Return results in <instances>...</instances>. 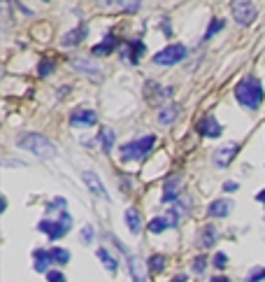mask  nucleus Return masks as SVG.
<instances>
[{"label": "nucleus", "instance_id": "f257e3e1", "mask_svg": "<svg viewBox=\"0 0 265 282\" xmlns=\"http://www.w3.org/2000/svg\"><path fill=\"white\" fill-rule=\"evenodd\" d=\"M235 98H237V103H240L242 107H247V110H258L261 103H263V98H265L263 82L254 75L244 77L242 82L235 86Z\"/></svg>", "mask_w": 265, "mask_h": 282}, {"label": "nucleus", "instance_id": "f03ea898", "mask_svg": "<svg viewBox=\"0 0 265 282\" xmlns=\"http://www.w3.org/2000/svg\"><path fill=\"white\" fill-rule=\"evenodd\" d=\"M16 145L21 147V149L33 152L38 159H52V156H56V147H53L52 140L47 136H42V133H26V136L19 138Z\"/></svg>", "mask_w": 265, "mask_h": 282}, {"label": "nucleus", "instance_id": "7ed1b4c3", "mask_svg": "<svg viewBox=\"0 0 265 282\" xmlns=\"http://www.w3.org/2000/svg\"><path fill=\"white\" fill-rule=\"evenodd\" d=\"M154 142H156V136H144V138H140V140H133V142H126V145H121V159L123 161H140V159H144L147 154L152 152V147H154Z\"/></svg>", "mask_w": 265, "mask_h": 282}, {"label": "nucleus", "instance_id": "20e7f679", "mask_svg": "<svg viewBox=\"0 0 265 282\" xmlns=\"http://www.w3.org/2000/svg\"><path fill=\"white\" fill-rule=\"evenodd\" d=\"M70 226H72V217H70L68 210H65V212H61L56 219H42L38 224V231L47 233L49 240H58V238H63L68 233Z\"/></svg>", "mask_w": 265, "mask_h": 282}, {"label": "nucleus", "instance_id": "39448f33", "mask_svg": "<svg viewBox=\"0 0 265 282\" xmlns=\"http://www.w3.org/2000/svg\"><path fill=\"white\" fill-rule=\"evenodd\" d=\"M186 59V47L184 45H167L165 49L154 54V63L156 66H177Z\"/></svg>", "mask_w": 265, "mask_h": 282}, {"label": "nucleus", "instance_id": "423d86ee", "mask_svg": "<svg viewBox=\"0 0 265 282\" xmlns=\"http://www.w3.org/2000/svg\"><path fill=\"white\" fill-rule=\"evenodd\" d=\"M230 12L240 26H249L256 21V7L251 0H230Z\"/></svg>", "mask_w": 265, "mask_h": 282}, {"label": "nucleus", "instance_id": "0eeeda50", "mask_svg": "<svg viewBox=\"0 0 265 282\" xmlns=\"http://www.w3.org/2000/svg\"><path fill=\"white\" fill-rule=\"evenodd\" d=\"M70 66L75 70H79V72H84V75L89 77H96V79H100L103 77V72H100V68L93 63V59H84V56H77V59H72L70 61Z\"/></svg>", "mask_w": 265, "mask_h": 282}, {"label": "nucleus", "instance_id": "6e6552de", "mask_svg": "<svg viewBox=\"0 0 265 282\" xmlns=\"http://www.w3.org/2000/svg\"><path fill=\"white\" fill-rule=\"evenodd\" d=\"M235 154H237V145H235V142H228V145L219 147V149L214 152V156H212L214 166H219V168L230 166V161H233Z\"/></svg>", "mask_w": 265, "mask_h": 282}, {"label": "nucleus", "instance_id": "1a4fd4ad", "mask_svg": "<svg viewBox=\"0 0 265 282\" xmlns=\"http://www.w3.org/2000/svg\"><path fill=\"white\" fill-rule=\"evenodd\" d=\"M126 259H128V271H130L133 282H147V271H149V266H144L142 261L137 259L135 254H130V252H126Z\"/></svg>", "mask_w": 265, "mask_h": 282}, {"label": "nucleus", "instance_id": "9d476101", "mask_svg": "<svg viewBox=\"0 0 265 282\" xmlns=\"http://www.w3.org/2000/svg\"><path fill=\"white\" fill-rule=\"evenodd\" d=\"M198 131H200L205 138H219L221 131H223V126L216 122V117H214V115H207V117H203V119H200V124H198Z\"/></svg>", "mask_w": 265, "mask_h": 282}, {"label": "nucleus", "instance_id": "9b49d317", "mask_svg": "<svg viewBox=\"0 0 265 282\" xmlns=\"http://www.w3.org/2000/svg\"><path fill=\"white\" fill-rule=\"evenodd\" d=\"M96 122H98V115H96L93 110H77V112H72V117H70V124L77 126V129H89V126H93Z\"/></svg>", "mask_w": 265, "mask_h": 282}, {"label": "nucleus", "instance_id": "f8f14e48", "mask_svg": "<svg viewBox=\"0 0 265 282\" xmlns=\"http://www.w3.org/2000/svg\"><path fill=\"white\" fill-rule=\"evenodd\" d=\"M179 187H182V177H170L163 187V203L165 206H174L177 203V194H179Z\"/></svg>", "mask_w": 265, "mask_h": 282}, {"label": "nucleus", "instance_id": "ddd939ff", "mask_svg": "<svg viewBox=\"0 0 265 282\" xmlns=\"http://www.w3.org/2000/svg\"><path fill=\"white\" fill-rule=\"evenodd\" d=\"M230 210H233V201H228V199H216L207 208V212L212 214V217H228Z\"/></svg>", "mask_w": 265, "mask_h": 282}, {"label": "nucleus", "instance_id": "4468645a", "mask_svg": "<svg viewBox=\"0 0 265 282\" xmlns=\"http://www.w3.org/2000/svg\"><path fill=\"white\" fill-rule=\"evenodd\" d=\"M49 264H52V254L47 250L33 252V268H35L38 273H49Z\"/></svg>", "mask_w": 265, "mask_h": 282}, {"label": "nucleus", "instance_id": "2eb2a0df", "mask_svg": "<svg viewBox=\"0 0 265 282\" xmlns=\"http://www.w3.org/2000/svg\"><path fill=\"white\" fill-rule=\"evenodd\" d=\"M126 226H128V231L133 236H137L142 231V214H140L137 208H128L126 210Z\"/></svg>", "mask_w": 265, "mask_h": 282}, {"label": "nucleus", "instance_id": "dca6fc26", "mask_svg": "<svg viewBox=\"0 0 265 282\" xmlns=\"http://www.w3.org/2000/svg\"><path fill=\"white\" fill-rule=\"evenodd\" d=\"M82 180L86 182V187L96 194V196H103L105 199V187H103V182H100V177L96 175V173H91V170H86V173H82Z\"/></svg>", "mask_w": 265, "mask_h": 282}, {"label": "nucleus", "instance_id": "f3484780", "mask_svg": "<svg viewBox=\"0 0 265 282\" xmlns=\"http://www.w3.org/2000/svg\"><path fill=\"white\" fill-rule=\"evenodd\" d=\"M96 254H98L100 264L107 268V273L114 275L116 271H119V261L114 259V254H109V250H105V247H98V252H96Z\"/></svg>", "mask_w": 265, "mask_h": 282}, {"label": "nucleus", "instance_id": "a211bd4d", "mask_svg": "<svg viewBox=\"0 0 265 282\" xmlns=\"http://www.w3.org/2000/svg\"><path fill=\"white\" fill-rule=\"evenodd\" d=\"M216 240H219V231H216V226L207 224V226L203 229V233H200V245H203L205 250H207V247L216 245Z\"/></svg>", "mask_w": 265, "mask_h": 282}, {"label": "nucleus", "instance_id": "6ab92c4d", "mask_svg": "<svg viewBox=\"0 0 265 282\" xmlns=\"http://www.w3.org/2000/svg\"><path fill=\"white\" fill-rule=\"evenodd\" d=\"M174 119H177V107L174 105H163V110L159 112V124L160 126H172Z\"/></svg>", "mask_w": 265, "mask_h": 282}, {"label": "nucleus", "instance_id": "aec40b11", "mask_svg": "<svg viewBox=\"0 0 265 282\" xmlns=\"http://www.w3.org/2000/svg\"><path fill=\"white\" fill-rule=\"evenodd\" d=\"M86 38V26H77L75 31H70L65 38H63V45L65 47H72V45H79L82 40Z\"/></svg>", "mask_w": 265, "mask_h": 282}, {"label": "nucleus", "instance_id": "412c9836", "mask_svg": "<svg viewBox=\"0 0 265 282\" xmlns=\"http://www.w3.org/2000/svg\"><path fill=\"white\" fill-rule=\"evenodd\" d=\"M114 45H116V38H114L112 33H107V38L103 40V42H100V45H96L91 49L93 54H96V56H105V54H109L114 49Z\"/></svg>", "mask_w": 265, "mask_h": 282}, {"label": "nucleus", "instance_id": "4be33fe9", "mask_svg": "<svg viewBox=\"0 0 265 282\" xmlns=\"http://www.w3.org/2000/svg\"><path fill=\"white\" fill-rule=\"evenodd\" d=\"M107 5L121 7L123 12H137L140 9V0H107Z\"/></svg>", "mask_w": 265, "mask_h": 282}, {"label": "nucleus", "instance_id": "5701e85b", "mask_svg": "<svg viewBox=\"0 0 265 282\" xmlns=\"http://www.w3.org/2000/svg\"><path fill=\"white\" fill-rule=\"evenodd\" d=\"M114 140H116V136H114L112 129H103V131H100V142H103V149H105V154L112 152Z\"/></svg>", "mask_w": 265, "mask_h": 282}, {"label": "nucleus", "instance_id": "b1692460", "mask_svg": "<svg viewBox=\"0 0 265 282\" xmlns=\"http://www.w3.org/2000/svg\"><path fill=\"white\" fill-rule=\"evenodd\" d=\"M165 229H172V224H170L167 217H156V219L149 221V231L152 233H163Z\"/></svg>", "mask_w": 265, "mask_h": 282}, {"label": "nucleus", "instance_id": "393cba45", "mask_svg": "<svg viewBox=\"0 0 265 282\" xmlns=\"http://www.w3.org/2000/svg\"><path fill=\"white\" fill-rule=\"evenodd\" d=\"M49 254H52V264H68L70 261V252L65 247H53V250H49Z\"/></svg>", "mask_w": 265, "mask_h": 282}, {"label": "nucleus", "instance_id": "a878e982", "mask_svg": "<svg viewBox=\"0 0 265 282\" xmlns=\"http://www.w3.org/2000/svg\"><path fill=\"white\" fill-rule=\"evenodd\" d=\"M226 28V21L223 19H212L210 21V26H207V33H205V40H210V38H214L219 31H223Z\"/></svg>", "mask_w": 265, "mask_h": 282}, {"label": "nucleus", "instance_id": "bb28decb", "mask_svg": "<svg viewBox=\"0 0 265 282\" xmlns=\"http://www.w3.org/2000/svg\"><path fill=\"white\" fill-rule=\"evenodd\" d=\"M167 264V257H163V254H156V257H149V271H154V273H159V271H163Z\"/></svg>", "mask_w": 265, "mask_h": 282}, {"label": "nucleus", "instance_id": "cd10ccee", "mask_svg": "<svg viewBox=\"0 0 265 282\" xmlns=\"http://www.w3.org/2000/svg\"><path fill=\"white\" fill-rule=\"evenodd\" d=\"M261 280H265V266L263 268H254V271L247 275V280L244 282H261Z\"/></svg>", "mask_w": 265, "mask_h": 282}, {"label": "nucleus", "instance_id": "c85d7f7f", "mask_svg": "<svg viewBox=\"0 0 265 282\" xmlns=\"http://www.w3.org/2000/svg\"><path fill=\"white\" fill-rule=\"evenodd\" d=\"M93 236H96V231H93V226H91V224H86V226L82 229V240H84L86 245H89V243H93Z\"/></svg>", "mask_w": 265, "mask_h": 282}, {"label": "nucleus", "instance_id": "c756f323", "mask_svg": "<svg viewBox=\"0 0 265 282\" xmlns=\"http://www.w3.org/2000/svg\"><path fill=\"white\" fill-rule=\"evenodd\" d=\"M53 68H56V66H53L52 61H40V66H38V70H40V75H42V77H47Z\"/></svg>", "mask_w": 265, "mask_h": 282}, {"label": "nucleus", "instance_id": "7c9ffc66", "mask_svg": "<svg viewBox=\"0 0 265 282\" xmlns=\"http://www.w3.org/2000/svg\"><path fill=\"white\" fill-rule=\"evenodd\" d=\"M47 282H65V275L61 271H49L47 273Z\"/></svg>", "mask_w": 265, "mask_h": 282}, {"label": "nucleus", "instance_id": "2f4dec72", "mask_svg": "<svg viewBox=\"0 0 265 282\" xmlns=\"http://www.w3.org/2000/svg\"><path fill=\"white\" fill-rule=\"evenodd\" d=\"M228 264V257L223 254V252H219V254H214V266L216 268H223Z\"/></svg>", "mask_w": 265, "mask_h": 282}, {"label": "nucleus", "instance_id": "473e14b6", "mask_svg": "<svg viewBox=\"0 0 265 282\" xmlns=\"http://www.w3.org/2000/svg\"><path fill=\"white\" fill-rule=\"evenodd\" d=\"M205 266H207V259H205V257H198V259L193 261V271H196V273H203Z\"/></svg>", "mask_w": 265, "mask_h": 282}, {"label": "nucleus", "instance_id": "72a5a7b5", "mask_svg": "<svg viewBox=\"0 0 265 282\" xmlns=\"http://www.w3.org/2000/svg\"><path fill=\"white\" fill-rule=\"evenodd\" d=\"M237 187H240V184L233 182V180H228V182L223 184V189H226V191H237Z\"/></svg>", "mask_w": 265, "mask_h": 282}, {"label": "nucleus", "instance_id": "f704fd0d", "mask_svg": "<svg viewBox=\"0 0 265 282\" xmlns=\"http://www.w3.org/2000/svg\"><path fill=\"white\" fill-rule=\"evenodd\" d=\"M256 201H258V203H263V206H265V189H261V191H258V194H256Z\"/></svg>", "mask_w": 265, "mask_h": 282}, {"label": "nucleus", "instance_id": "c9c22d12", "mask_svg": "<svg viewBox=\"0 0 265 282\" xmlns=\"http://www.w3.org/2000/svg\"><path fill=\"white\" fill-rule=\"evenodd\" d=\"M210 282H228V278H223V275H216V278H212Z\"/></svg>", "mask_w": 265, "mask_h": 282}, {"label": "nucleus", "instance_id": "e433bc0d", "mask_svg": "<svg viewBox=\"0 0 265 282\" xmlns=\"http://www.w3.org/2000/svg\"><path fill=\"white\" fill-rule=\"evenodd\" d=\"M172 282H186V275H177Z\"/></svg>", "mask_w": 265, "mask_h": 282}, {"label": "nucleus", "instance_id": "4c0bfd02", "mask_svg": "<svg viewBox=\"0 0 265 282\" xmlns=\"http://www.w3.org/2000/svg\"><path fill=\"white\" fill-rule=\"evenodd\" d=\"M45 2H49V0H45Z\"/></svg>", "mask_w": 265, "mask_h": 282}]
</instances>
